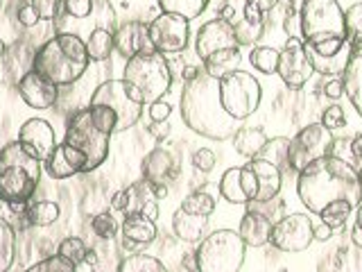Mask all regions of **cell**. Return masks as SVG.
<instances>
[{"label":"cell","instance_id":"6da1fadb","mask_svg":"<svg viewBox=\"0 0 362 272\" xmlns=\"http://www.w3.org/2000/svg\"><path fill=\"white\" fill-rule=\"evenodd\" d=\"M297 193L303 207L331 230H339L362 202L358 168L331 154L315 159L297 173Z\"/></svg>","mask_w":362,"mask_h":272},{"label":"cell","instance_id":"7a4b0ae2","mask_svg":"<svg viewBox=\"0 0 362 272\" xmlns=\"http://www.w3.org/2000/svg\"><path fill=\"white\" fill-rule=\"evenodd\" d=\"M111 136L102 132L90 118L88 107L71 113L64 141L45 162V173L52 179H68L82 173H93L109 157Z\"/></svg>","mask_w":362,"mask_h":272},{"label":"cell","instance_id":"3957f363","mask_svg":"<svg viewBox=\"0 0 362 272\" xmlns=\"http://www.w3.org/2000/svg\"><path fill=\"white\" fill-rule=\"evenodd\" d=\"M220 79L211 77L206 71H199L195 79H188L181 89V118L186 128H190L195 134L204 136L211 141H226L233 139V134L243 128L240 120L231 118L224 111L220 102L218 91Z\"/></svg>","mask_w":362,"mask_h":272},{"label":"cell","instance_id":"277c9868","mask_svg":"<svg viewBox=\"0 0 362 272\" xmlns=\"http://www.w3.org/2000/svg\"><path fill=\"white\" fill-rule=\"evenodd\" d=\"M90 66L86 43L75 34H54L32 55V71L41 73L57 86H71Z\"/></svg>","mask_w":362,"mask_h":272},{"label":"cell","instance_id":"5b68a950","mask_svg":"<svg viewBox=\"0 0 362 272\" xmlns=\"http://www.w3.org/2000/svg\"><path fill=\"white\" fill-rule=\"evenodd\" d=\"M43 164L32 157L18 141L7 143L0 150V202L28 204L41 181Z\"/></svg>","mask_w":362,"mask_h":272},{"label":"cell","instance_id":"8992f818","mask_svg":"<svg viewBox=\"0 0 362 272\" xmlns=\"http://www.w3.org/2000/svg\"><path fill=\"white\" fill-rule=\"evenodd\" d=\"M90 118L98 128L113 136L124 130L134 128L143 116V105H139L132 96L122 79H107L102 82L88 102Z\"/></svg>","mask_w":362,"mask_h":272},{"label":"cell","instance_id":"52a82bcc","mask_svg":"<svg viewBox=\"0 0 362 272\" xmlns=\"http://www.w3.org/2000/svg\"><path fill=\"white\" fill-rule=\"evenodd\" d=\"M122 82L139 105H152L156 100H163V96L173 86L170 62L165 60V55L156 50L136 55L124 64Z\"/></svg>","mask_w":362,"mask_h":272},{"label":"cell","instance_id":"ba28073f","mask_svg":"<svg viewBox=\"0 0 362 272\" xmlns=\"http://www.w3.org/2000/svg\"><path fill=\"white\" fill-rule=\"evenodd\" d=\"M52 26L54 34H75L86 41L100 28L116 32V14L109 0H59Z\"/></svg>","mask_w":362,"mask_h":272},{"label":"cell","instance_id":"9c48e42d","mask_svg":"<svg viewBox=\"0 0 362 272\" xmlns=\"http://www.w3.org/2000/svg\"><path fill=\"white\" fill-rule=\"evenodd\" d=\"M247 245L233 230H218L202 238L195 249L197 272H240Z\"/></svg>","mask_w":362,"mask_h":272},{"label":"cell","instance_id":"30bf717a","mask_svg":"<svg viewBox=\"0 0 362 272\" xmlns=\"http://www.w3.org/2000/svg\"><path fill=\"white\" fill-rule=\"evenodd\" d=\"M218 91L224 111L240 123L252 116L260 105V98H263V89H260L258 79L252 73L240 71V68L222 77Z\"/></svg>","mask_w":362,"mask_h":272},{"label":"cell","instance_id":"8fae6325","mask_svg":"<svg viewBox=\"0 0 362 272\" xmlns=\"http://www.w3.org/2000/svg\"><path fill=\"white\" fill-rule=\"evenodd\" d=\"M333 136L322 123H313L305 125L303 130H299L297 136L290 139L288 147V166L294 173H301V170L313 164L315 159L326 157L328 154V145H331Z\"/></svg>","mask_w":362,"mask_h":272},{"label":"cell","instance_id":"7c38bea8","mask_svg":"<svg viewBox=\"0 0 362 272\" xmlns=\"http://www.w3.org/2000/svg\"><path fill=\"white\" fill-rule=\"evenodd\" d=\"M313 227L308 213H288L272 225L269 243L281 252H303L315 241Z\"/></svg>","mask_w":362,"mask_h":272},{"label":"cell","instance_id":"4fadbf2b","mask_svg":"<svg viewBox=\"0 0 362 272\" xmlns=\"http://www.w3.org/2000/svg\"><path fill=\"white\" fill-rule=\"evenodd\" d=\"M276 75L281 77V82L292 91H299L310 82V77L315 75V68L305 55L301 37H290L283 45V50L279 55V68Z\"/></svg>","mask_w":362,"mask_h":272},{"label":"cell","instance_id":"5bb4252c","mask_svg":"<svg viewBox=\"0 0 362 272\" xmlns=\"http://www.w3.org/2000/svg\"><path fill=\"white\" fill-rule=\"evenodd\" d=\"M190 39V21L181 18L177 14H165L161 11L150 23V41L152 48L161 55L181 52L188 45Z\"/></svg>","mask_w":362,"mask_h":272},{"label":"cell","instance_id":"9a60e30c","mask_svg":"<svg viewBox=\"0 0 362 272\" xmlns=\"http://www.w3.org/2000/svg\"><path fill=\"white\" fill-rule=\"evenodd\" d=\"M231 48H240L235 30H233V23L218 16L209 23H204L199 28L197 37H195V52L199 57V62H206L211 55L220 52V50H231Z\"/></svg>","mask_w":362,"mask_h":272},{"label":"cell","instance_id":"2e32d148","mask_svg":"<svg viewBox=\"0 0 362 272\" xmlns=\"http://www.w3.org/2000/svg\"><path fill=\"white\" fill-rule=\"evenodd\" d=\"M18 143L25 147L32 157H37L41 164L48 162L54 152V147L59 145L57 143L52 125L43 118H30L23 123L18 130Z\"/></svg>","mask_w":362,"mask_h":272},{"label":"cell","instance_id":"e0dca14e","mask_svg":"<svg viewBox=\"0 0 362 272\" xmlns=\"http://www.w3.org/2000/svg\"><path fill=\"white\" fill-rule=\"evenodd\" d=\"M16 89L23 102L32 109H50L59 100V86L52 84L50 79H45L41 73L32 71V68L25 75L18 77Z\"/></svg>","mask_w":362,"mask_h":272},{"label":"cell","instance_id":"ac0fdd59","mask_svg":"<svg viewBox=\"0 0 362 272\" xmlns=\"http://www.w3.org/2000/svg\"><path fill=\"white\" fill-rule=\"evenodd\" d=\"M113 45H116L118 55L124 57V60H132V57L141 52L154 50L150 41V23H143V21L122 23V26L113 32Z\"/></svg>","mask_w":362,"mask_h":272},{"label":"cell","instance_id":"d6986e66","mask_svg":"<svg viewBox=\"0 0 362 272\" xmlns=\"http://www.w3.org/2000/svg\"><path fill=\"white\" fill-rule=\"evenodd\" d=\"M256 177L247 166L229 168L220 177V196L231 204H247L256 198Z\"/></svg>","mask_w":362,"mask_h":272},{"label":"cell","instance_id":"ffe728a7","mask_svg":"<svg viewBox=\"0 0 362 272\" xmlns=\"http://www.w3.org/2000/svg\"><path fill=\"white\" fill-rule=\"evenodd\" d=\"M249 170L254 173L256 177V198L252 202H272V200H276L279 198V193H281V186H283V173L274 166V164H269L265 162V159H249V162L245 164Z\"/></svg>","mask_w":362,"mask_h":272},{"label":"cell","instance_id":"44dd1931","mask_svg":"<svg viewBox=\"0 0 362 272\" xmlns=\"http://www.w3.org/2000/svg\"><path fill=\"white\" fill-rule=\"evenodd\" d=\"M143 179L152 181V184H168V179L177 175V159L173 152L163 150V147H154V150L143 159L141 164Z\"/></svg>","mask_w":362,"mask_h":272},{"label":"cell","instance_id":"7402d4cb","mask_svg":"<svg viewBox=\"0 0 362 272\" xmlns=\"http://www.w3.org/2000/svg\"><path fill=\"white\" fill-rule=\"evenodd\" d=\"M272 222L267 215L258 213V211H247L238 227V234L245 241L247 247H263L269 243V234H272Z\"/></svg>","mask_w":362,"mask_h":272},{"label":"cell","instance_id":"603a6c76","mask_svg":"<svg viewBox=\"0 0 362 272\" xmlns=\"http://www.w3.org/2000/svg\"><path fill=\"white\" fill-rule=\"evenodd\" d=\"M120 234L122 238L120 241H129L134 245H139V247H145V245H150L156 241V222L150 220V218H145V215L141 213H127L124 215V220L120 225Z\"/></svg>","mask_w":362,"mask_h":272},{"label":"cell","instance_id":"cb8c5ba5","mask_svg":"<svg viewBox=\"0 0 362 272\" xmlns=\"http://www.w3.org/2000/svg\"><path fill=\"white\" fill-rule=\"evenodd\" d=\"M127 213H141L156 222L158 218V198L154 196L152 184L147 179H139L129 186V209ZM124 213V215H127Z\"/></svg>","mask_w":362,"mask_h":272},{"label":"cell","instance_id":"d4e9b609","mask_svg":"<svg viewBox=\"0 0 362 272\" xmlns=\"http://www.w3.org/2000/svg\"><path fill=\"white\" fill-rule=\"evenodd\" d=\"M206 222L209 218L204 215H195V213H188L184 209H177L173 215V232L179 241H186V243H199L202 241V234L206 230Z\"/></svg>","mask_w":362,"mask_h":272},{"label":"cell","instance_id":"484cf974","mask_svg":"<svg viewBox=\"0 0 362 272\" xmlns=\"http://www.w3.org/2000/svg\"><path fill=\"white\" fill-rule=\"evenodd\" d=\"M269 136L260 128H240L233 134V147L238 154H243L245 159H256L260 150L265 147Z\"/></svg>","mask_w":362,"mask_h":272},{"label":"cell","instance_id":"4316f807","mask_svg":"<svg viewBox=\"0 0 362 272\" xmlns=\"http://www.w3.org/2000/svg\"><path fill=\"white\" fill-rule=\"evenodd\" d=\"M342 82H344L346 98L362 116V57H351L346 64V71L342 75Z\"/></svg>","mask_w":362,"mask_h":272},{"label":"cell","instance_id":"83f0119b","mask_svg":"<svg viewBox=\"0 0 362 272\" xmlns=\"http://www.w3.org/2000/svg\"><path fill=\"white\" fill-rule=\"evenodd\" d=\"M204 64V71H206L211 77L222 79L229 73L238 71V64H240V48H231V50H220L211 55Z\"/></svg>","mask_w":362,"mask_h":272},{"label":"cell","instance_id":"f1b7e54d","mask_svg":"<svg viewBox=\"0 0 362 272\" xmlns=\"http://www.w3.org/2000/svg\"><path fill=\"white\" fill-rule=\"evenodd\" d=\"M84 43H86L88 60L95 62V64L107 62L109 57H111V52L116 50V45H113V32L111 30H105V28L90 32L88 39Z\"/></svg>","mask_w":362,"mask_h":272},{"label":"cell","instance_id":"f546056e","mask_svg":"<svg viewBox=\"0 0 362 272\" xmlns=\"http://www.w3.org/2000/svg\"><path fill=\"white\" fill-rule=\"evenodd\" d=\"M16 264V232L14 225L0 215V272H9Z\"/></svg>","mask_w":362,"mask_h":272},{"label":"cell","instance_id":"4dcf8cb0","mask_svg":"<svg viewBox=\"0 0 362 272\" xmlns=\"http://www.w3.org/2000/svg\"><path fill=\"white\" fill-rule=\"evenodd\" d=\"M344 26L351 57H362V3L351 5L344 11Z\"/></svg>","mask_w":362,"mask_h":272},{"label":"cell","instance_id":"1f68e13d","mask_svg":"<svg viewBox=\"0 0 362 272\" xmlns=\"http://www.w3.org/2000/svg\"><path fill=\"white\" fill-rule=\"evenodd\" d=\"M156 3L165 14H177L186 21H192L204 14L211 0H156Z\"/></svg>","mask_w":362,"mask_h":272},{"label":"cell","instance_id":"d6a6232c","mask_svg":"<svg viewBox=\"0 0 362 272\" xmlns=\"http://www.w3.org/2000/svg\"><path fill=\"white\" fill-rule=\"evenodd\" d=\"M288 147H290V139L288 136H276V139H267L265 147L260 150V159H265V162L274 164L281 173L283 170H290L288 166Z\"/></svg>","mask_w":362,"mask_h":272},{"label":"cell","instance_id":"836d02e7","mask_svg":"<svg viewBox=\"0 0 362 272\" xmlns=\"http://www.w3.org/2000/svg\"><path fill=\"white\" fill-rule=\"evenodd\" d=\"M116 272H170L161 261L150 254H129L127 259H122Z\"/></svg>","mask_w":362,"mask_h":272},{"label":"cell","instance_id":"e575fe53","mask_svg":"<svg viewBox=\"0 0 362 272\" xmlns=\"http://www.w3.org/2000/svg\"><path fill=\"white\" fill-rule=\"evenodd\" d=\"M279 55L281 50L272 48V45H256V48L249 52V62H252V66L258 73L274 75L279 68Z\"/></svg>","mask_w":362,"mask_h":272},{"label":"cell","instance_id":"d590c367","mask_svg":"<svg viewBox=\"0 0 362 272\" xmlns=\"http://www.w3.org/2000/svg\"><path fill=\"white\" fill-rule=\"evenodd\" d=\"M59 204L50 202V200H41V202H34L28 207V220L34 227H50L57 218H59Z\"/></svg>","mask_w":362,"mask_h":272},{"label":"cell","instance_id":"8d00e7d4","mask_svg":"<svg viewBox=\"0 0 362 272\" xmlns=\"http://www.w3.org/2000/svg\"><path fill=\"white\" fill-rule=\"evenodd\" d=\"M57 254H59L62 259H66L68 264L82 266L84 261H86V254H88V245L82 241V238L68 236V238H64V241L59 243V247H57Z\"/></svg>","mask_w":362,"mask_h":272},{"label":"cell","instance_id":"74e56055","mask_svg":"<svg viewBox=\"0 0 362 272\" xmlns=\"http://www.w3.org/2000/svg\"><path fill=\"white\" fill-rule=\"evenodd\" d=\"M181 209L188 211V213H195V215H204V218H209V215L215 211V198L209 196V193L195 191V193H190V196L184 198V202H181Z\"/></svg>","mask_w":362,"mask_h":272},{"label":"cell","instance_id":"f35d334b","mask_svg":"<svg viewBox=\"0 0 362 272\" xmlns=\"http://www.w3.org/2000/svg\"><path fill=\"white\" fill-rule=\"evenodd\" d=\"M90 230H93V234L98 238H102V241H111V238L118 236L120 225H118V220L113 218L109 211H102V213L95 215L93 220H90Z\"/></svg>","mask_w":362,"mask_h":272},{"label":"cell","instance_id":"ab89813d","mask_svg":"<svg viewBox=\"0 0 362 272\" xmlns=\"http://www.w3.org/2000/svg\"><path fill=\"white\" fill-rule=\"evenodd\" d=\"M279 5V0H247L245 3V21L254 26H263L265 16Z\"/></svg>","mask_w":362,"mask_h":272},{"label":"cell","instance_id":"60d3db41","mask_svg":"<svg viewBox=\"0 0 362 272\" xmlns=\"http://www.w3.org/2000/svg\"><path fill=\"white\" fill-rule=\"evenodd\" d=\"M23 272H77V266L68 264V261L62 259L59 254H50V256L37 261V264H32Z\"/></svg>","mask_w":362,"mask_h":272},{"label":"cell","instance_id":"b9f144b4","mask_svg":"<svg viewBox=\"0 0 362 272\" xmlns=\"http://www.w3.org/2000/svg\"><path fill=\"white\" fill-rule=\"evenodd\" d=\"M328 132H335V130H342L346 125V113L339 105H331L322 111V120H320Z\"/></svg>","mask_w":362,"mask_h":272},{"label":"cell","instance_id":"7bdbcfd3","mask_svg":"<svg viewBox=\"0 0 362 272\" xmlns=\"http://www.w3.org/2000/svg\"><path fill=\"white\" fill-rule=\"evenodd\" d=\"M233 30H235V37L240 45H252L254 41L260 39V34H263V26H254V23H247L245 18H243V23L233 26Z\"/></svg>","mask_w":362,"mask_h":272},{"label":"cell","instance_id":"ee69618b","mask_svg":"<svg viewBox=\"0 0 362 272\" xmlns=\"http://www.w3.org/2000/svg\"><path fill=\"white\" fill-rule=\"evenodd\" d=\"M328 154L342 159V162H346L351 166H354V162H356L354 152H351V141L349 139H333L331 145H328Z\"/></svg>","mask_w":362,"mask_h":272},{"label":"cell","instance_id":"f6af8a7d","mask_svg":"<svg viewBox=\"0 0 362 272\" xmlns=\"http://www.w3.org/2000/svg\"><path fill=\"white\" fill-rule=\"evenodd\" d=\"M215 152L209 150V147H199V150H195V154H192V166H195L199 173H211V170L215 168Z\"/></svg>","mask_w":362,"mask_h":272},{"label":"cell","instance_id":"bcb514c9","mask_svg":"<svg viewBox=\"0 0 362 272\" xmlns=\"http://www.w3.org/2000/svg\"><path fill=\"white\" fill-rule=\"evenodd\" d=\"M30 5L37 9L41 21H54L57 9H59V0H30Z\"/></svg>","mask_w":362,"mask_h":272},{"label":"cell","instance_id":"7dc6e473","mask_svg":"<svg viewBox=\"0 0 362 272\" xmlns=\"http://www.w3.org/2000/svg\"><path fill=\"white\" fill-rule=\"evenodd\" d=\"M170 113H173V105L165 100H156L150 105V118L154 123H161V120H168L170 118Z\"/></svg>","mask_w":362,"mask_h":272},{"label":"cell","instance_id":"c3c4849f","mask_svg":"<svg viewBox=\"0 0 362 272\" xmlns=\"http://www.w3.org/2000/svg\"><path fill=\"white\" fill-rule=\"evenodd\" d=\"M39 21H41V18H39L37 9H34L32 5H25V7H21V9H18V23H21L23 28H34Z\"/></svg>","mask_w":362,"mask_h":272},{"label":"cell","instance_id":"681fc988","mask_svg":"<svg viewBox=\"0 0 362 272\" xmlns=\"http://www.w3.org/2000/svg\"><path fill=\"white\" fill-rule=\"evenodd\" d=\"M324 94L331 98V100H339L344 94V82H342V77H331L328 82L324 84Z\"/></svg>","mask_w":362,"mask_h":272},{"label":"cell","instance_id":"f907efd6","mask_svg":"<svg viewBox=\"0 0 362 272\" xmlns=\"http://www.w3.org/2000/svg\"><path fill=\"white\" fill-rule=\"evenodd\" d=\"M111 209H116L120 213H127V209H129V188H122L111 198Z\"/></svg>","mask_w":362,"mask_h":272},{"label":"cell","instance_id":"816d5d0a","mask_svg":"<svg viewBox=\"0 0 362 272\" xmlns=\"http://www.w3.org/2000/svg\"><path fill=\"white\" fill-rule=\"evenodd\" d=\"M147 132H150L156 141H163V139H168V134H170V123L168 120H161V123H150L147 125Z\"/></svg>","mask_w":362,"mask_h":272},{"label":"cell","instance_id":"f5cc1de1","mask_svg":"<svg viewBox=\"0 0 362 272\" xmlns=\"http://www.w3.org/2000/svg\"><path fill=\"white\" fill-rule=\"evenodd\" d=\"M333 232H335V230H331V227L324 225V222L313 227V236H315V241H328V238L333 236Z\"/></svg>","mask_w":362,"mask_h":272},{"label":"cell","instance_id":"db71d44e","mask_svg":"<svg viewBox=\"0 0 362 272\" xmlns=\"http://www.w3.org/2000/svg\"><path fill=\"white\" fill-rule=\"evenodd\" d=\"M351 152H354L356 162L360 166L362 164V134H358V136H354V139H351Z\"/></svg>","mask_w":362,"mask_h":272},{"label":"cell","instance_id":"11a10c76","mask_svg":"<svg viewBox=\"0 0 362 272\" xmlns=\"http://www.w3.org/2000/svg\"><path fill=\"white\" fill-rule=\"evenodd\" d=\"M202 68L199 66H186L184 71H181V77H184V82H188V79H195L199 75Z\"/></svg>","mask_w":362,"mask_h":272},{"label":"cell","instance_id":"9f6ffc18","mask_svg":"<svg viewBox=\"0 0 362 272\" xmlns=\"http://www.w3.org/2000/svg\"><path fill=\"white\" fill-rule=\"evenodd\" d=\"M351 241H354V245H356V247H360V249H362V227L354 225V230H351Z\"/></svg>","mask_w":362,"mask_h":272},{"label":"cell","instance_id":"6f0895ef","mask_svg":"<svg viewBox=\"0 0 362 272\" xmlns=\"http://www.w3.org/2000/svg\"><path fill=\"white\" fill-rule=\"evenodd\" d=\"M86 266H95L98 264V256H95V252L93 249H88V254H86V261H84Z\"/></svg>","mask_w":362,"mask_h":272},{"label":"cell","instance_id":"680465c9","mask_svg":"<svg viewBox=\"0 0 362 272\" xmlns=\"http://www.w3.org/2000/svg\"><path fill=\"white\" fill-rule=\"evenodd\" d=\"M356 225L362 227V202L356 207Z\"/></svg>","mask_w":362,"mask_h":272},{"label":"cell","instance_id":"91938a15","mask_svg":"<svg viewBox=\"0 0 362 272\" xmlns=\"http://www.w3.org/2000/svg\"><path fill=\"white\" fill-rule=\"evenodd\" d=\"M5 50H7V48H5V41H3V39H0V57H3V55H5Z\"/></svg>","mask_w":362,"mask_h":272},{"label":"cell","instance_id":"94428289","mask_svg":"<svg viewBox=\"0 0 362 272\" xmlns=\"http://www.w3.org/2000/svg\"><path fill=\"white\" fill-rule=\"evenodd\" d=\"M358 177H360V184H362V164L358 166Z\"/></svg>","mask_w":362,"mask_h":272}]
</instances>
